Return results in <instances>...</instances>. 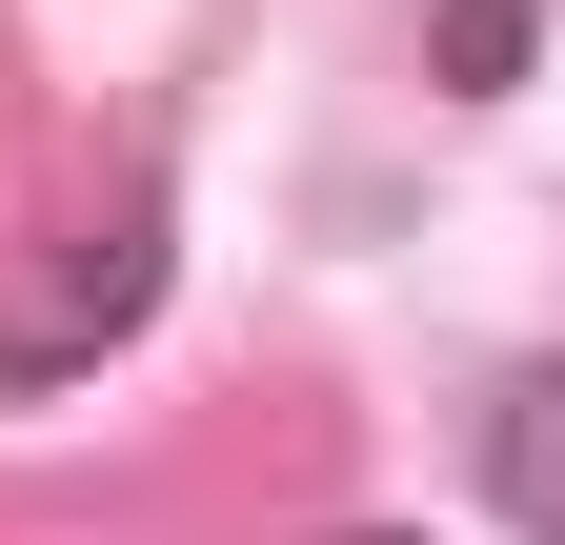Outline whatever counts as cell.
<instances>
[{
	"mask_svg": "<svg viewBox=\"0 0 565 545\" xmlns=\"http://www.w3.org/2000/svg\"><path fill=\"white\" fill-rule=\"evenodd\" d=\"M484 485H505V505L565 545V364H525L505 404H484Z\"/></svg>",
	"mask_w": 565,
	"mask_h": 545,
	"instance_id": "cell-1",
	"label": "cell"
},
{
	"mask_svg": "<svg viewBox=\"0 0 565 545\" xmlns=\"http://www.w3.org/2000/svg\"><path fill=\"white\" fill-rule=\"evenodd\" d=\"M364 545H404V525H364Z\"/></svg>",
	"mask_w": 565,
	"mask_h": 545,
	"instance_id": "cell-2",
	"label": "cell"
}]
</instances>
